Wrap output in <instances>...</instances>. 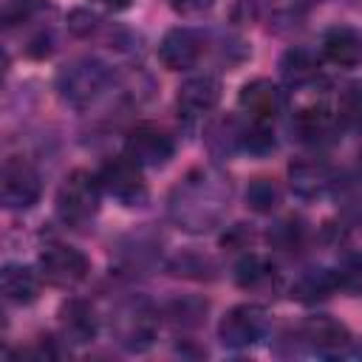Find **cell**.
Masks as SVG:
<instances>
[{"mask_svg": "<svg viewBox=\"0 0 362 362\" xmlns=\"http://www.w3.org/2000/svg\"><path fill=\"white\" fill-rule=\"evenodd\" d=\"M246 204L255 209V212H272L277 204H280V189L272 178H255L249 187H246Z\"/></svg>", "mask_w": 362, "mask_h": 362, "instance_id": "ffe728a7", "label": "cell"}, {"mask_svg": "<svg viewBox=\"0 0 362 362\" xmlns=\"http://www.w3.org/2000/svg\"><path fill=\"white\" fill-rule=\"evenodd\" d=\"M291 175V189L300 198H317L331 187V173L322 161H297L288 170Z\"/></svg>", "mask_w": 362, "mask_h": 362, "instance_id": "e0dca14e", "label": "cell"}, {"mask_svg": "<svg viewBox=\"0 0 362 362\" xmlns=\"http://www.w3.org/2000/svg\"><path fill=\"white\" fill-rule=\"evenodd\" d=\"M59 331L65 342H90L96 337V314L85 300H68L59 308Z\"/></svg>", "mask_w": 362, "mask_h": 362, "instance_id": "5bb4252c", "label": "cell"}, {"mask_svg": "<svg viewBox=\"0 0 362 362\" xmlns=\"http://www.w3.org/2000/svg\"><path fill=\"white\" fill-rule=\"evenodd\" d=\"M339 119H345L348 124L362 127V79L351 82V85L342 90V99H339Z\"/></svg>", "mask_w": 362, "mask_h": 362, "instance_id": "44dd1931", "label": "cell"}, {"mask_svg": "<svg viewBox=\"0 0 362 362\" xmlns=\"http://www.w3.org/2000/svg\"><path fill=\"white\" fill-rule=\"evenodd\" d=\"M107 82H110V71L90 57L74 59L57 74V90L62 102H68L71 107H88L107 88Z\"/></svg>", "mask_w": 362, "mask_h": 362, "instance_id": "3957f363", "label": "cell"}, {"mask_svg": "<svg viewBox=\"0 0 362 362\" xmlns=\"http://www.w3.org/2000/svg\"><path fill=\"white\" fill-rule=\"evenodd\" d=\"M90 3H96V6H102L107 11H124V8L133 6V0H90Z\"/></svg>", "mask_w": 362, "mask_h": 362, "instance_id": "f1b7e54d", "label": "cell"}, {"mask_svg": "<svg viewBox=\"0 0 362 362\" xmlns=\"http://www.w3.org/2000/svg\"><path fill=\"white\" fill-rule=\"evenodd\" d=\"M34 8H37V0H3V23L6 25L23 23Z\"/></svg>", "mask_w": 362, "mask_h": 362, "instance_id": "484cf974", "label": "cell"}, {"mask_svg": "<svg viewBox=\"0 0 362 362\" xmlns=\"http://www.w3.org/2000/svg\"><path fill=\"white\" fill-rule=\"evenodd\" d=\"M68 28L76 34V37H90L96 28H99V17L85 11V8H76L68 14Z\"/></svg>", "mask_w": 362, "mask_h": 362, "instance_id": "d4e9b609", "label": "cell"}, {"mask_svg": "<svg viewBox=\"0 0 362 362\" xmlns=\"http://www.w3.org/2000/svg\"><path fill=\"white\" fill-rule=\"evenodd\" d=\"M269 328V317L260 305H235L221 317L218 325V337L226 348H249L255 342H260L266 337Z\"/></svg>", "mask_w": 362, "mask_h": 362, "instance_id": "5b68a950", "label": "cell"}, {"mask_svg": "<svg viewBox=\"0 0 362 362\" xmlns=\"http://www.w3.org/2000/svg\"><path fill=\"white\" fill-rule=\"evenodd\" d=\"M238 105L249 116H255L257 122H266V119H274L280 113V107H283V90L272 79H263L260 76V79H252V82H246L240 88Z\"/></svg>", "mask_w": 362, "mask_h": 362, "instance_id": "7c38bea8", "label": "cell"}, {"mask_svg": "<svg viewBox=\"0 0 362 362\" xmlns=\"http://www.w3.org/2000/svg\"><path fill=\"white\" fill-rule=\"evenodd\" d=\"M204 311H206V303H198V300H178L170 305V317L178 325H195Z\"/></svg>", "mask_w": 362, "mask_h": 362, "instance_id": "603a6c76", "label": "cell"}, {"mask_svg": "<svg viewBox=\"0 0 362 362\" xmlns=\"http://www.w3.org/2000/svg\"><path fill=\"white\" fill-rule=\"evenodd\" d=\"M269 274H272V269H269L260 257H246V260H240V266H238V272H235V277H238V283H240L243 288L257 286V283L266 280Z\"/></svg>", "mask_w": 362, "mask_h": 362, "instance_id": "7402d4cb", "label": "cell"}, {"mask_svg": "<svg viewBox=\"0 0 362 362\" xmlns=\"http://www.w3.org/2000/svg\"><path fill=\"white\" fill-rule=\"evenodd\" d=\"M99 192H102V184L96 175H90L88 170H74L57 192L59 221L74 229L88 226L93 221V215L99 212Z\"/></svg>", "mask_w": 362, "mask_h": 362, "instance_id": "7a4b0ae2", "label": "cell"}, {"mask_svg": "<svg viewBox=\"0 0 362 362\" xmlns=\"http://www.w3.org/2000/svg\"><path fill=\"white\" fill-rule=\"evenodd\" d=\"M294 133L305 144H328L337 136V116L328 107H322V105L303 107L294 116Z\"/></svg>", "mask_w": 362, "mask_h": 362, "instance_id": "9a60e30c", "label": "cell"}, {"mask_svg": "<svg viewBox=\"0 0 362 362\" xmlns=\"http://www.w3.org/2000/svg\"><path fill=\"white\" fill-rule=\"evenodd\" d=\"M212 3H215V0H170V6H173L178 14H187V17H192V14H204Z\"/></svg>", "mask_w": 362, "mask_h": 362, "instance_id": "4316f807", "label": "cell"}, {"mask_svg": "<svg viewBox=\"0 0 362 362\" xmlns=\"http://www.w3.org/2000/svg\"><path fill=\"white\" fill-rule=\"evenodd\" d=\"M0 288H3V297L14 305H28L31 300H37V291H40V277L37 272H31L28 266H20V263H8L3 266L0 272Z\"/></svg>", "mask_w": 362, "mask_h": 362, "instance_id": "2e32d148", "label": "cell"}, {"mask_svg": "<svg viewBox=\"0 0 362 362\" xmlns=\"http://www.w3.org/2000/svg\"><path fill=\"white\" fill-rule=\"evenodd\" d=\"M322 54L339 68L362 65V31L351 25H334L322 37Z\"/></svg>", "mask_w": 362, "mask_h": 362, "instance_id": "4fadbf2b", "label": "cell"}, {"mask_svg": "<svg viewBox=\"0 0 362 362\" xmlns=\"http://www.w3.org/2000/svg\"><path fill=\"white\" fill-rule=\"evenodd\" d=\"M173 139L156 124H139L136 130H130L124 141V156L133 158L139 167H161L173 158Z\"/></svg>", "mask_w": 362, "mask_h": 362, "instance_id": "9c48e42d", "label": "cell"}, {"mask_svg": "<svg viewBox=\"0 0 362 362\" xmlns=\"http://www.w3.org/2000/svg\"><path fill=\"white\" fill-rule=\"evenodd\" d=\"M99 184H102V192H107L110 198H116L119 204L124 206H133V204H141L147 198V187H144V178H141V167L127 158V156H119V158H110L102 164L99 170Z\"/></svg>", "mask_w": 362, "mask_h": 362, "instance_id": "277c9868", "label": "cell"}, {"mask_svg": "<svg viewBox=\"0 0 362 362\" xmlns=\"http://www.w3.org/2000/svg\"><path fill=\"white\" fill-rule=\"evenodd\" d=\"M303 342L320 356H339L351 348V331L334 317H308L300 328Z\"/></svg>", "mask_w": 362, "mask_h": 362, "instance_id": "30bf717a", "label": "cell"}, {"mask_svg": "<svg viewBox=\"0 0 362 362\" xmlns=\"http://www.w3.org/2000/svg\"><path fill=\"white\" fill-rule=\"evenodd\" d=\"M300 223H294V221H283V223H277L274 226V232H269V240L277 246V249H294L297 246V240H300Z\"/></svg>", "mask_w": 362, "mask_h": 362, "instance_id": "cb8c5ba5", "label": "cell"}, {"mask_svg": "<svg viewBox=\"0 0 362 362\" xmlns=\"http://www.w3.org/2000/svg\"><path fill=\"white\" fill-rule=\"evenodd\" d=\"M221 99V82L209 74H201V76H192L187 79L181 88H178V96H175V105L181 110V116L187 119H198V116H206Z\"/></svg>", "mask_w": 362, "mask_h": 362, "instance_id": "8fae6325", "label": "cell"}, {"mask_svg": "<svg viewBox=\"0 0 362 362\" xmlns=\"http://www.w3.org/2000/svg\"><path fill=\"white\" fill-rule=\"evenodd\" d=\"M204 34L195 31V28H187V25H178V28H170L161 42H158V59L167 71H187V68H195L198 59L204 57Z\"/></svg>", "mask_w": 362, "mask_h": 362, "instance_id": "ba28073f", "label": "cell"}, {"mask_svg": "<svg viewBox=\"0 0 362 362\" xmlns=\"http://www.w3.org/2000/svg\"><path fill=\"white\" fill-rule=\"evenodd\" d=\"M280 74H283V79L288 85H305V82H311L317 76V62H314V57L308 51L294 48L280 59Z\"/></svg>", "mask_w": 362, "mask_h": 362, "instance_id": "d6986e66", "label": "cell"}, {"mask_svg": "<svg viewBox=\"0 0 362 362\" xmlns=\"http://www.w3.org/2000/svg\"><path fill=\"white\" fill-rule=\"evenodd\" d=\"M90 272L88 257L74 246H48L40 255V277L57 288H74Z\"/></svg>", "mask_w": 362, "mask_h": 362, "instance_id": "52a82bcc", "label": "cell"}, {"mask_svg": "<svg viewBox=\"0 0 362 362\" xmlns=\"http://www.w3.org/2000/svg\"><path fill=\"white\" fill-rule=\"evenodd\" d=\"M255 14H257V3L255 0H235V6H232V20L235 23H249V20H255Z\"/></svg>", "mask_w": 362, "mask_h": 362, "instance_id": "83f0119b", "label": "cell"}, {"mask_svg": "<svg viewBox=\"0 0 362 362\" xmlns=\"http://www.w3.org/2000/svg\"><path fill=\"white\" fill-rule=\"evenodd\" d=\"M334 288H339V274L325 272V269H320V272L314 269V272L303 274V277L294 283L291 297H297V300H303V303H314V300L328 297Z\"/></svg>", "mask_w": 362, "mask_h": 362, "instance_id": "ac0fdd59", "label": "cell"}, {"mask_svg": "<svg viewBox=\"0 0 362 362\" xmlns=\"http://www.w3.org/2000/svg\"><path fill=\"white\" fill-rule=\"evenodd\" d=\"M40 198V175L23 158H6L0 170V201L6 209H28Z\"/></svg>", "mask_w": 362, "mask_h": 362, "instance_id": "8992f818", "label": "cell"}, {"mask_svg": "<svg viewBox=\"0 0 362 362\" xmlns=\"http://www.w3.org/2000/svg\"><path fill=\"white\" fill-rule=\"evenodd\" d=\"M226 189L218 184V178H209L201 173V178H187L173 198V215L184 229H209L221 212L226 209Z\"/></svg>", "mask_w": 362, "mask_h": 362, "instance_id": "6da1fadb", "label": "cell"}]
</instances>
